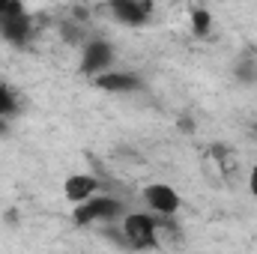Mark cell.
Wrapping results in <instances>:
<instances>
[{"instance_id": "obj_13", "label": "cell", "mask_w": 257, "mask_h": 254, "mask_svg": "<svg viewBox=\"0 0 257 254\" xmlns=\"http://www.w3.org/2000/svg\"><path fill=\"white\" fill-rule=\"evenodd\" d=\"M248 191L257 197V165L251 168V174H248Z\"/></svg>"}, {"instance_id": "obj_14", "label": "cell", "mask_w": 257, "mask_h": 254, "mask_svg": "<svg viewBox=\"0 0 257 254\" xmlns=\"http://www.w3.org/2000/svg\"><path fill=\"white\" fill-rule=\"evenodd\" d=\"M0 132H6V123H0Z\"/></svg>"}, {"instance_id": "obj_1", "label": "cell", "mask_w": 257, "mask_h": 254, "mask_svg": "<svg viewBox=\"0 0 257 254\" xmlns=\"http://www.w3.org/2000/svg\"><path fill=\"white\" fill-rule=\"evenodd\" d=\"M120 236L128 248H138V251H147L159 242V224L153 215L147 212H128L123 218V227H120Z\"/></svg>"}, {"instance_id": "obj_2", "label": "cell", "mask_w": 257, "mask_h": 254, "mask_svg": "<svg viewBox=\"0 0 257 254\" xmlns=\"http://www.w3.org/2000/svg\"><path fill=\"white\" fill-rule=\"evenodd\" d=\"M123 215V203L108 197V194H96L87 203L75 206V221L78 224H93V221H114Z\"/></svg>"}, {"instance_id": "obj_8", "label": "cell", "mask_w": 257, "mask_h": 254, "mask_svg": "<svg viewBox=\"0 0 257 254\" xmlns=\"http://www.w3.org/2000/svg\"><path fill=\"white\" fill-rule=\"evenodd\" d=\"M99 90H108V93H132V90H141V78L132 75V72H105L99 78H93Z\"/></svg>"}, {"instance_id": "obj_10", "label": "cell", "mask_w": 257, "mask_h": 254, "mask_svg": "<svg viewBox=\"0 0 257 254\" xmlns=\"http://www.w3.org/2000/svg\"><path fill=\"white\" fill-rule=\"evenodd\" d=\"M15 111H18L15 93H12L9 87H3V84H0V120H3V117H12Z\"/></svg>"}, {"instance_id": "obj_11", "label": "cell", "mask_w": 257, "mask_h": 254, "mask_svg": "<svg viewBox=\"0 0 257 254\" xmlns=\"http://www.w3.org/2000/svg\"><path fill=\"white\" fill-rule=\"evenodd\" d=\"M192 30L194 36H206L209 33V12L206 9H194L192 12Z\"/></svg>"}, {"instance_id": "obj_12", "label": "cell", "mask_w": 257, "mask_h": 254, "mask_svg": "<svg viewBox=\"0 0 257 254\" xmlns=\"http://www.w3.org/2000/svg\"><path fill=\"white\" fill-rule=\"evenodd\" d=\"M18 12H27L24 3H18V0H0V18L3 15H18Z\"/></svg>"}, {"instance_id": "obj_7", "label": "cell", "mask_w": 257, "mask_h": 254, "mask_svg": "<svg viewBox=\"0 0 257 254\" xmlns=\"http://www.w3.org/2000/svg\"><path fill=\"white\" fill-rule=\"evenodd\" d=\"M30 33H33V24H30V15H27V12L3 15V18H0V36H3L9 45H27Z\"/></svg>"}, {"instance_id": "obj_6", "label": "cell", "mask_w": 257, "mask_h": 254, "mask_svg": "<svg viewBox=\"0 0 257 254\" xmlns=\"http://www.w3.org/2000/svg\"><path fill=\"white\" fill-rule=\"evenodd\" d=\"M63 194H66L69 203L81 206V203H87L90 197L99 194V180L90 177V174H72V177L63 183Z\"/></svg>"}, {"instance_id": "obj_9", "label": "cell", "mask_w": 257, "mask_h": 254, "mask_svg": "<svg viewBox=\"0 0 257 254\" xmlns=\"http://www.w3.org/2000/svg\"><path fill=\"white\" fill-rule=\"evenodd\" d=\"M236 78H239L242 84H254V81H257V63H254V57H242V60L236 63Z\"/></svg>"}, {"instance_id": "obj_4", "label": "cell", "mask_w": 257, "mask_h": 254, "mask_svg": "<svg viewBox=\"0 0 257 254\" xmlns=\"http://www.w3.org/2000/svg\"><path fill=\"white\" fill-rule=\"evenodd\" d=\"M144 200H147V206H150L153 212H159V215H174V212L180 209V194L171 189L168 183H153V186H147V189H144Z\"/></svg>"}, {"instance_id": "obj_3", "label": "cell", "mask_w": 257, "mask_h": 254, "mask_svg": "<svg viewBox=\"0 0 257 254\" xmlns=\"http://www.w3.org/2000/svg\"><path fill=\"white\" fill-rule=\"evenodd\" d=\"M111 63H114V48L105 39H90L81 48V72L84 75L99 78V75L111 72Z\"/></svg>"}, {"instance_id": "obj_5", "label": "cell", "mask_w": 257, "mask_h": 254, "mask_svg": "<svg viewBox=\"0 0 257 254\" xmlns=\"http://www.w3.org/2000/svg\"><path fill=\"white\" fill-rule=\"evenodd\" d=\"M108 9L117 21L132 24V27H141L153 15V3H144V0H111Z\"/></svg>"}]
</instances>
